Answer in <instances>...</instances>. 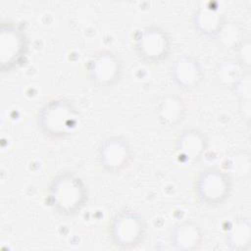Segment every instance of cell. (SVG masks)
<instances>
[{
  "label": "cell",
  "mask_w": 251,
  "mask_h": 251,
  "mask_svg": "<svg viewBox=\"0 0 251 251\" xmlns=\"http://www.w3.org/2000/svg\"><path fill=\"white\" fill-rule=\"evenodd\" d=\"M50 207L59 215H76L87 203L88 189L83 179L74 172L66 171L56 175L47 189Z\"/></svg>",
  "instance_id": "6da1fadb"
},
{
  "label": "cell",
  "mask_w": 251,
  "mask_h": 251,
  "mask_svg": "<svg viewBox=\"0 0 251 251\" xmlns=\"http://www.w3.org/2000/svg\"><path fill=\"white\" fill-rule=\"evenodd\" d=\"M40 131L51 139H65L73 135L79 124V113L72 101L56 98L46 102L36 118Z\"/></svg>",
  "instance_id": "7a4b0ae2"
},
{
  "label": "cell",
  "mask_w": 251,
  "mask_h": 251,
  "mask_svg": "<svg viewBox=\"0 0 251 251\" xmlns=\"http://www.w3.org/2000/svg\"><path fill=\"white\" fill-rule=\"evenodd\" d=\"M147 224L144 218L132 210H124L114 215L108 226L112 244L122 250L137 247L146 237Z\"/></svg>",
  "instance_id": "3957f363"
},
{
  "label": "cell",
  "mask_w": 251,
  "mask_h": 251,
  "mask_svg": "<svg viewBox=\"0 0 251 251\" xmlns=\"http://www.w3.org/2000/svg\"><path fill=\"white\" fill-rule=\"evenodd\" d=\"M169 33L161 26L151 25L141 28L134 39V49L140 61L158 65L167 60L172 49Z\"/></svg>",
  "instance_id": "277c9868"
},
{
  "label": "cell",
  "mask_w": 251,
  "mask_h": 251,
  "mask_svg": "<svg viewBox=\"0 0 251 251\" xmlns=\"http://www.w3.org/2000/svg\"><path fill=\"white\" fill-rule=\"evenodd\" d=\"M232 180L229 175L217 168H206L199 172L194 190L197 199L206 206L223 204L230 195Z\"/></svg>",
  "instance_id": "5b68a950"
},
{
  "label": "cell",
  "mask_w": 251,
  "mask_h": 251,
  "mask_svg": "<svg viewBox=\"0 0 251 251\" xmlns=\"http://www.w3.org/2000/svg\"><path fill=\"white\" fill-rule=\"evenodd\" d=\"M86 73L92 85L100 89H108L121 79L123 64L113 52L100 50L88 60Z\"/></svg>",
  "instance_id": "8992f818"
},
{
  "label": "cell",
  "mask_w": 251,
  "mask_h": 251,
  "mask_svg": "<svg viewBox=\"0 0 251 251\" xmlns=\"http://www.w3.org/2000/svg\"><path fill=\"white\" fill-rule=\"evenodd\" d=\"M133 150L129 142L122 135L104 138L97 150V159L101 169L108 174H119L126 169L133 160Z\"/></svg>",
  "instance_id": "52a82bcc"
},
{
  "label": "cell",
  "mask_w": 251,
  "mask_h": 251,
  "mask_svg": "<svg viewBox=\"0 0 251 251\" xmlns=\"http://www.w3.org/2000/svg\"><path fill=\"white\" fill-rule=\"evenodd\" d=\"M27 49L28 40L25 33L14 24H2L0 35L2 72L15 69L25 56Z\"/></svg>",
  "instance_id": "ba28073f"
},
{
  "label": "cell",
  "mask_w": 251,
  "mask_h": 251,
  "mask_svg": "<svg viewBox=\"0 0 251 251\" xmlns=\"http://www.w3.org/2000/svg\"><path fill=\"white\" fill-rule=\"evenodd\" d=\"M170 75L175 84L182 90L194 89L203 79V71L199 62L190 55L176 58L170 67Z\"/></svg>",
  "instance_id": "9c48e42d"
},
{
  "label": "cell",
  "mask_w": 251,
  "mask_h": 251,
  "mask_svg": "<svg viewBox=\"0 0 251 251\" xmlns=\"http://www.w3.org/2000/svg\"><path fill=\"white\" fill-rule=\"evenodd\" d=\"M208 148L206 135L197 128H185L176 139V150L178 157L186 163H197Z\"/></svg>",
  "instance_id": "30bf717a"
},
{
  "label": "cell",
  "mask_w": 251,
  "mask_h": 251,
  "mask_svg": "<svg viewBox=\"0 0 251 251\" xmlns=\"http://www.w3.org/2000/svg\"><path fill=\"white\" fill-rule=\"evenodd\" d=\"M170 242L171 246L176 250H197L203 242L202 229L194 221L184 220L172 227Z\"/></svg>",
  "instance_id": "8fae6325"
},
{
  "label": "cell",
  "mask_w": 251,
  "mask_h": 251,
  "mask_svg": "<svg viewBox=\"0 0 251 251\" xmlns=\"http://www.w3.org/2000/svg\"><path fill=\"white\" fill-rule=\"evenodd\" d=\"M186 107L182 98L176 94H165L157 102L156 115L162 125L176 126L185 117Z\"/></svg>",
  "instance_id": "7c38bea8"
},
{
  "label": "cell",
  "mask_w": 251,
  "mask_h": 251,
  "mask_svg": "<svg viewBox=\"0 0 251 251\" xmlns=\"http://www.w3.org/2000/svg\"><path fill=\"white\" fill-rule=\"evenodd\" d=\"M193 25L198 32L213 35L221 30L224 25L223 15L218 9L204 7L198 9L193 16Z\"/></svg>",
  "instance_id": "4fadbf2b"
},
{
  "label": "cell",
  "mask_w": 251,
  "mask_h": 251,
  "mask_svg": "<svg viewBox=\"0 0 251 251\" xmlns=\"http://www.w3.org/2000/svg\"><path fill=\"white\" fill-rule=\"evenodd\" d=\"M248 222H239L233 225L228 233L229 245L233 249H245L250 241V228Z\"/></svg>",
  "instance_id": "5bb4252c"
}]
</instances>
